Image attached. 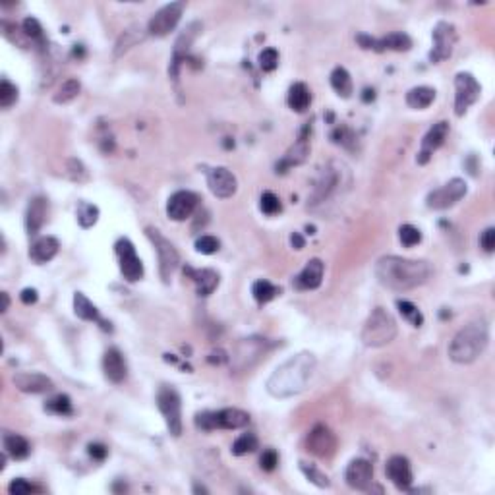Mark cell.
Instances as JSON below:
<instances>
[{
	"mask_svg": "<svg viewBox=\"0 0 495 495\" xmlns=\"http://www.w3.org/2000/svg\"><path fill=\"white\" fill-rule=\"evenodd\" d=\"M433 269L424 260H406L399 255H383L375 263V277L385 289L404 292L430 281Z\"/></svg>",
	"mask_w": 495,
	"mask_h": 495,
	"instance_id": "cell-1",
	"label": "cell"
},
{
	"mask_svg": "<svg viewBox=\"0 0 495 495\" xmlns=\"http://www.w3.org/2000/svg\"><path fill=\"white\" fill-rule=\"evenodd\" d=\"M318 360L311 352H298L283 362L267 379V393L275 399H289L308 389Z\"/></svg>",
	"mask_w": 495,
	"mask_h": 495,
	"instance_id": "cell-2",
	"label": "cell"
},
{
	"mask_svg": "<svg viewBox=\"0 0 495 495\" xmlns=\"http://www.w3.org/2000/svg\"><path fill=\"white\" fill-rule=\"evenodd\" d=\"M488 339V326L484 321H474L455 335L449 345V358L455 364H472L484 354Z\"/></svg>",
	"mask_w": 495,
	"mask_h": 495,
	"instance_id": "cell-3",
	"label": "cell"
},
{
	"mask_svg": "<svg viewBox=\"0 0 495 495\" xmlns=\"http://www.w3.org/2000/svg\"><path fill=\"white\" fill-rule=\"evenodd\" d=\"M396 337V321L389 311L383 308H375L366 323L362 327L360 339L369 348H379L389 345Z\"/></svg>",
	"mask_w": 495,
	"mask_h": 495,
	"instance_id": "cell-4",
	"label": "cell"
},
{
	"mask_svg": "<svg viewBox=\"0 0 495 495\" xmlns=\"http://www.w3.org/2000/svg\"><path fill=\"white\" fill-rule=\"evenodd\" d=\"M269 348H271V345L263 337H246V339H240L234 345L233 352L228 356L230 368L236 374L252 369L267 354Z\"/></svg>",
	"mask_w": 495,
	"mask_h": 495,
	"instance_id": "cell-5",
	"label": "cell"
},
{
	"mask_svg": "<svg viewBox=\"0 0 495 495\" xmlns=\"http://www.w3.org/2000/svg\"><path fill=\"white\" fill-rule=\"evenodd\" d=\"M343 174H347V167L337 161L327 163L323 169H319V174L316 178V184L311 190L310 206H319L326 204L327 199L331 198L335 191L343 186Z\"/></svg>",
	"mask_w": 495,
	"mask_h": 495,
	"instance_id": "cell-6",
	"label": "cell"
},
{
	"mask_svg": "<svg viewBox=\"0 0 495 495\" xmlns=\"http://www.w3.org/2000/svg\"><path fill=\"white\" fill-rule=\"evenodd\" d=\"M250 424V414L240 408H223V411L199 412L196 426L201 430H240Z\"/></svg>",
	"mask_w": 495,
	"mask_h": 495,
	"instance_id": "cell-7",
	"label": "cell"
},
{
	"mask_svg": "<svg viewBox=\"0 0 495 495\" xmlns=\"http://www.w3.org/2000/svg\"><path fill=\"white\" fill-rule=\"evenodd\" d=\"M145 234H148L151 244L155 246L157 257H159V273H161V279H163V283H169L170 277L174 275V271H177L178 265H180V254H178L174 244L170 240H167L163 234H161V230H157L155 227L145 228Z\"/></svg>",
	"mask_w": 495,
	"mask_h": 495,
	"instance_id": "cell-8",
	"label": "cell"
},
{
	"mask_svg": "<svg viewBox=\"0 0 495 495\" xmlns=\"http://www.w3.org/2000/svg\"><path fill=\"white\" fill-rule=\"evenodd\" d=\"M157 404H159V411L167 422L169 432L174 438H178L182 433V401H180L178 391L174 387L163 385L157 393Z\"/></svg>",
	"mask_w": 495,
	"mask_h": 495,
	"instance_id": "cell-9",
	"label": "cell"
},
{
	"mask_svg": "<svg viewBox=\"0 0 495 495\" xmlns=\"http://www.w3.org/2000/svg\"><path fill=\"white\" fill-rule=\"evenodd\" d=\"M455 114L465 116L470 106L480 99L482 87L476 78L468 72H459L455 76Z\"/></svg>",
	"mask_w": 495,
	"mask_h": 495,
	"instance_id": "cell-10",
	"label": "cell"
},
{
	"mask_svg": "<svg viewBox=\"0 0 495 495\" xmlns=\"http://www.w3.org/2000/svg\"><path fill=\"white\" fill-rule=\"evenodd\" d=\"M186 4L184 2H170L167 6H163L159 12L153 14V18L148 23V33L153 37H165L169 35L172 29L177 28L178 21L182 18Z\"/></svg>",
	"mask_w": 495,
	"mask_h": 495,
	"instance_id": "cell-11",
	"label": "cell"
},
{
	"mask_svg": "<svg viewBox=\"0 0 495 495\" xmlns=\"http://www.w3.org/2000/svg\"><path fill=\"white\" fill-rule=\"evenodd\" d=\"M468 186L462 178H453L449 180L445 186H441L438 190H433L430 196H428V207L430 209H449L453 207L455 204H459L460 199L467 196Z\"/></svg>",
	"mask_w": 495,
	"mask_h": 495,
	"instance_id": "cell-12",
	"label": "cell"
},
{
	"mask_svg": "<svg viewBox=\"0 0 495 495\" xmlns=\"http://www.w3.org/2000/svg\"><path fill=\"white\" fill-rule=\"evenodd\" d=\"M433 50L430 52V60L433 64L441 62L453 55L455 45H457V31H455L453 23L449 21H439L438 26L433 28Z\"/></svg>",
	"mask_w": 495,
	"mask_h": 495,
	"instance_id": "cell-13",
	"label": "cell"
},
{
	"mask_svg": "<svg viewBox=\"0 0 495 495\" xmlns=\"http://www.w3.org/2000/svg\"><path fill=\"white\" fill-rule=\"evenodd\" d=\"M306 447L318 459H331L337 453V435L323 424H318L306 439Z\"/></svg>",
	"mask_w": 495,
	"mask_h": 495,
	"instance_id": "cell-14",
	"label": "cell"
},
{
	"mask_svg": "<svg viewBox=\"0 0 495 495\" xmlns=\"http://www.w3.org/2000/svg\"><path fill=\"white\" fill-rule=\"evenodd\" d=\"M114 248H116V255H118L121 271L122 275H124V279L130 281V283L140 281L143 277V263L142 260L138 257V254H135L134 244L128 240V238H121V240L116 242V246Z\"/></svg>",
	"mask_w": 495,
	"mask_h": 495,
	"instance_id": "cell-15",
	"label": "cell"
},
{
	"mask_svg": "<svg viewBox=\"0 0 495 495\" xmlns=\"http://www.w3.org/2000/svg\"><path fill=\"white\" fill-rule=\"evenodd\" d=\"M204 29V26L199 21H191L190 26L178 35L177 43H174V49H172V60H170L169 74L172 79H178V70H180V64L186 60V55L190 50L191 43L196 41V37L199 35V31Z\"/></svg>",
	"mask_w": 495,
	"mask_h": 495,
	"instance_id": "cell-16",
	"label": "cell"
},
{
	"mask_svg": "<svg viewBox=\"0 0 495 495\" xmlns=\"http://www.w3.org/2000/svg\"><path fill=\"white\" fill-rule=\"evenodd\" d=\"M356 41L360 43L362 49L368 50H377V52H383V50H411L412 39L403 31H396V33H389V35L382 37V39H374L369 35H356Z\"/></svg>",
	"mask_w": 495,
	"mask_h": 495,
	"instance_id": "cell-17",
	"label": "cell"
},
{
	"mask_svg": "<svg viewBox=\"0 0 495 495\" xmlns=\"http://www.w3.org/2000/svg\"><path fill=\"white\" fill-rule=\"evenodd\" d=\"M207 186L211 190L213 196H217L221 199L233 198L238 188L236 177L225 167H215L207 172Z\"/></svg>",
	"mask_w": 495,
	"mask_h": 495,
	"instance_id": "cell-18",
	"label": "cell"
},
{
	"mask_svg": "<svg viewBox=\"0 0 495 495\" xmlns=\"http://www.w3.org/2000/svg\"><path fill=\"white\" fill-rule=\"evenodd\" d=\"M198 194L188 190L174 191L169 198V204H167V215L169 219L172 221H186L190 217L191 213L196 211L198 207Z\"/></svg>",
	"mask_w": 495,
	"mask_h": 495,
	"instance_id": "cell-19",
	"label": "cell"
},
{
	"mask_svg": "<svg viewBox=\"0 0 495 495\" xmlns=\"http://www.w3.org/2000/svg\"><path fill=\"white\" fill-rule=\"evenodd\" d=\"M447 134H449V124L443 121L433 124V126L430 128V132H428V134L424 135V140H422V148H420V153H418L416 157L418 165L430 163L433 153H435L447 140Z\"/></svg>",
	"mask_w": 495,
	"mask_h": 495,
	"instance_id": "cell-20",
	"label": "cell"
},
{
	"mask_svg": "<svg viewBox=\"0 0 495 495\" xmlns=\"http://www.w3.org/2000/svg\"><path fill=\"white\" fill-rule=\"evenodd\" d=\"M12 383L16 385V389L21 393H31V395H39V393H47V391L55 389V383L50 377L37 372H18L12 377Z\"/></svg>",
	"mask_w": 495,
	"mask_h": 495,
	"instance_id": "cell-21",
	"label": "cell"
},
{
	"mask_svg": "<svg viewBox=\"0 0 495 495\" xmlns=\"http://www.w3.org/2000/svg\"><path fill=\"white\" fill-rule=\"evenodd\" d=\"M345 480L352 489L368 491L374 482V468L366 459H354L345 472Z\"/></svg>",
	"mask_w": 495,
	"mask_h": 495,
	"instance_id": "cell-22",
	"label": "cell"
},
{
	"mask_svg": "<svg viewBox=\"0 0 495 495\" xmlns=\"http://www.w3.org/2000/svg\"><path fill=\"white\" fill-rule=\"evenodd\" d=\"M323 271H326V265L321 260L313 257L310 262L306 263V267L294 277L292 284L296 287L298 290H313L318 289L321 281H323Z\"/></svg>",
	"mask_w": 495,
	"mask_h": 495,
	"instance_id": "cell-23",
	"label": "cell"
},
{
	"mask_svg": "<svg viewBox=\"0 0 495 495\" xmlns=\"http://www.w3.org/2000/svg\"><path fill=\"white\" fill-rule=\"evenodd\" d=\"M387 476L399 489H408L412 486V468L411 462L403 455H395L387 460Z\"/></svg>",
	"mask_w": 495,
	"mask_h": 495,
	"instance_id": "cell-24",
	"label": "cell"
},
{
	"mask_svg": "<svg viewBox=\"0 0 495 495\" xmlns=\"http://www.w3.org/2000/svg\"><path fill=\"white\" fill-rule=\"evenodd\" d=\"M308 130L310 124L302 130V134L298 138V142L287 151V155L281 159V163H277V172H287L290 167H298L306 161V157L310 153V145H308Z\"/></svg>",
	"mask_w": 495,
	"mask_h": 495,
	"instance_id": "cell-25",
	"label": "cell"
},
{
	"mask_svg": "<svg viewBox=\"0 0 495 495\" xmlns=\"http://www.w3.org/2000/svg\"><path fill=\"white\" fill-rule=\"evenodd\" d=\"M103 372H105L106 379L113 383H122L126 379L128 368L126 360L118 348H109L103 356Z\"/></svg>",
	"mask_w": 495,
	"mask_h": 495,
	"instance_id": "cell-26",
	"label": "cell"
},
{
	"mask_svg": "<svg viewBox=\"0 0 495 495\" xmlns=\"http://www.w3.org/2000/svg\"><path fill=\"white\" fill-rule=\"evenodd\" d=\"M184 275H188L196 284L199 296H209L219 287V273L213 269H191L186 265Z\"/></svg>",
	"mask_w": 495,
	"mask_h": 495,
	"instance_id": "cell-27",
	"label": "cell"
},
{
	"mask_svg": "<svg viewBox=\"0 0 495 495\" xmlns=\"http://www.w3.org/2000/svg\"><path fill=\"white\" fill-rule=\"evenodd\" d=\"M47 213H49V204L45 198H33L29 201L28 211H26V230L29 236L41 230L45 221H47Z\"/></svg>",
	"mask_w": 495,
	"mask_h": 495,
	"instance_id": "cell-28",
	"label": "cell"
},
{
	"mask_svg": "<svg viewBox=\"0 0 495 495\" xmlns=\"http://www.w3.org/2000/svg\"><path fill=\"white\" fill-rule=\"evenodd\" d=\"M74 311H76V316L79 319H84V321H97L105 331H111V323H106V321L101 319L99 310L93 306L91 300L85 296L84 292H76L74 294Z\"/></svg>",
	"mask_w": 495,
	"mask_h": 495,
	"instance_id": "cell-29",
	"label": "cell"
},
{
	"mask_svg": "<svg viewBox=\"0 0 495 495\" xmlns=\"http://www.w3.org/2000/svg\"><path fill=\"white\" fill-rule=\"evenodd\" d=\"M58 248H60V244H58L57 238H52V236H41V238H37V240L31 244V248H29V257L35 263H47L58 254Z\"/></svg>",
	"mask_w": 495,
	"mask_h": 495,
	"instance_id": "cell-30",
	"label": "cell"
},
{
	"mask_svg": "<svg viewBox=\"0 0 495 495\" xmlns=\"http://www.w3.org/2000/svg\"><path fill=\"white\" fill-rule=\"evenodd\" d=\"M2 443H4V451L16 460L26 459V457L31 453V447H29L28 439L21 438L18 433H4Z\"/></svg>",
	"mask_w": 495,
	"mask_h": 495,
	"instance_id": "cell-31",
	"label": "cell"
},
{
	"mask_svg": "<svg viewBox=\"0 0 495 495\" xmlns=\"http://www.w3.org/2000/svg\"><path fill=\"white\" fill-rule=\"evenodd\" d=\"M310 101H311L310 89H308V85L302 84V82H298V84H294L289 89L287 103H289V106L292 109V111H296V113H304L306 109L310 106Z\"/></svg>",
	"mask_w": 495,
	"mask_h": 495,
	"instance_id": "cell-32",
	"label": "cell"
},
{
	"mask_svg": "<svg viewBox=\"0 0 495 495\" xmlns=\"http://www.w3.org/2000/svg\"><path fill=\"white\" fill-rule=\"evenodd\" d=\"M143 37H145V31H143L142 28H138V26L126 29V31L116 39V45H114V58H121L124 52H128L132 47H135L138 43H142Z\"/></svg>",
	"mask_w": 495,
	"mask_h": 495,
	"instance_id": "cell-33",
	"label": "cell"
},
{
	"mask_svg": "<svg viewBox=\"0 0 495 495\" xmlns=\"http://www.w3.org/2000/svg\"><path fill=\"white\" fill-rule=\"evenodd\" d=\"M435 99V89L428 87V85H420V87H412L411 91L406 93V105L411 109H428Z\"/></svg>",
	"mask_w": 495,
	"mask_h": 495,
	"instance_id": "cell-34",
	"label": "cell"
},
{
	"mask_svg": "<svg viewBox=\"0 0 495 495\" xmlns=\"http://www.w3.org/2000/svg\"><path fill=\"white\" fill-rule=\"evenodd\" d=\"M331 85L343 99H348L350 93H352V79H350V74L343 66H337L331 72Z\"/></svg>",
	"mask_w": 495,
	"mask_h": 495,
	"instance_id": "cell-35",
	"label": "cell"
},
{
	"mask_svg": "<svg viewBox=\"0 0 495 495\" xmlns=\"http://www.w3.org/2000/svg\"><path fill=\"white\" fill-rule=\"evenodd\" d=\"M252 294H254V298L260 304H267L273 298H277L281 294V289L275 287L273 283L265 281V279H260V281H255L254 287H252Z\"/></svg>",
	"mask_w": 495,
	"mask_h": 495,
	"instance_id": "cell-36",
	"label": "cell"
},
{
	"mask_svg": "<svg viewBox=\"0 0 495 495\" xmlns=\"http://www.w3.org/2000/svg\"><path fill=\"white\" fill-rule=\"evenodd\" d=\"M79 91H82V84H79L78 79L76 78L66 79V82L60 85V89L55 93L52 101H55L57 105H66V103H70V101L76 99V97L79 95Z\"/></svg>",
	"mask_w": 495,
	"mask_h": 495,
	"instance_id": "cell-37",
	"label": "cell"
},
{
	"mask_svg": "<svg viewBox=\"0 0 495 495\" xmlns=\"http://www.w3.org/2000/svg\"><path fill=\"white\" fill-rule=\"evenodd\" d=\"M76 215H78V223L82 228H91L97 221H99V207L93 206L89 201H79L78 209H76Z\"/></svg>",
	"mask_w": 495,
	"mask_h": 495,
	"instance_id": "cell-38",
	"label": "cell"
},
{
	"mask_svg": "<svg viewBox=\"0 0 495 495\" xmlns=\"http://www.w3.org/2000/svg\"><path fill=\"white\" fill-rule=\"evenodd\" d=\"M257 445H260V441H257V435H255V433L252 432L242 433L240 438L236 439V441L233 443V453L236 455V457L254 453L255 449H257Z\"/></svg>",
	"mask_w": 495,
	"mask_h": 495,
	"instance_id": "cell-39",
	"label": "cell"
},
{
	"mask_svg": "<svg viewBox=\"0 0 495 495\" xmlns=\"http://www.w3.org/2000/svg\"><path fill=\"white\" fill-rule=\"evenodd\" d=\"M45 411L58 414V416H70L72 414V401L68 395H57L45 404Z\"/></svg>",
	"mask_w": 495,
	"mask_h": 495,
	"instance_id": "cell-40",
	"label": "cell"
},
{
	"mask_svg": "<svg viewBox=\"0 0 495 495\" xmlns=\"http://www.w3.org/2000/svg\"><path fill=\"white\" fill-rule=\"evenodd\" d=\"M396 308H399V311L403 313V318L408 319L414 327H420L422 323H424V316L420 313V310H418L416 306L412 304V302L399 300V302H396Z\"/></svg>",
	"mask_w": 495,
	"mask_h": 495,
	"instance_id": "cell-41",
	"label": "cell"
},
{
	"mask_svg": "<svg viewBox=\"0 0 495 495\" xmlns=\"http://www.w3.org/2000/svg\"><path fill=\"white\" fill-rule=\"evenodd\" d=\"M16 101H18V87L4 78L0 82V106L2 109H10Z\"/></svg>",
	"mask_w": 495,
	"mask_h": 495,
	"instance_id": "cell-42",
	"label": "cell"
},
{
	"mask_svg": "<svg viewBox=\"0 0 495 495\" xmlns=\"http://www.w3.org/2000/svg\"><path fill=\"white\" fill-rule=\"evenodd\" d=\"M300 468H302V472L306 474V478L311 482V484H316L318 488H329L331 486V482H329V478H327L321 470H318L316 467H311V465H306V462H300Z\"/></svg>",
	"mask_w": 495,
	"mask_h": 495,
	"instance_id": "cell-43",
	"label": "cell"
},
{
	"mask_svg": "<svg viewBox=\"0 0 495 495\" xmlns=\"http://www.w3.org/2000/svg\"><path fill=\"white\" fill-rule=\"evenodd\" d=\"M399 238L403 242V246L412 248L416 246V244H420L422 233H420L416 227H412V225H403V227L399 228Z\"/></svg>",
	"mask_w": 495,
	"mask_h": 495,
	"instance_id": "cell-44",
	"label": "cell"
},
{
	"mask_svg": "<svg viewBox=\"0 0 495 495\" xmlns=\"http://www.w3.org/2000/svg\"><path fill=\"white\" fill-rule=\"evenodd\" d=\"M331 138H333V142L337 143V145H343V148H348V149H352L354 142H356V135H354L352 130L347 126L337 128V130L331 134Z\"/></svg>",
	"mask_w": 495,
	"mask_h": 495,
	"instance_id": "cell-45",
	"label": "cell"
},
{
	"mask_svg": "<svg viewBox=\"0 0 495 495\" xmlns=\"http://www.w3.org/2000/svg\"><path fill=\"white\" fill-rule=\"evenodd\" d=\"M68 172L74 182H87L89 180V172L85 169V165L79 159H70L68 161Z\"/></svg>",
	"mask_w": 495,
	"mask_h": 495,
	"instance_id": "cell-46",
	"label": "cell"
},
{
	"mask_svg": "<svg viewBox=\"0 0 495 495\" xmlns=\"http://www.w3.org/2000/svg\"><path fill=\"white\" fill-rule=\"evenodd\" d=\"M279 66V52L275 49H265L260 52V68L263 72H273Z\"/></svg>",
	"mask_w": 495,
	"mask_h": 495,
	"instance_id": "cell-47",
	"label": "cell"
},
{
	"mask_svg": "<svg viewBox=\"0 0 495 495\" xmlns=\"http://www.w3.org/2000/svg\"><path fill=\"white\" fill-rule=\"evenodd\" d=\"M260 207H262V211L265 213V215H275V213L281 211V199L277 198L273 191H265L262 196Z\"/></svg>",
	"mask_w": 495,
	"mask_h": 495,
	"instance_id": "cell-48",
	"label": "cell"
},
{
	"mask_svg": "<svg viewBox=\"0 0 495 495\" xmlns=\"http://www.w3.org/2000/svg\"><path fill=\"white\" fill-rule=\"evenodd\" d=\"M219 240L215 236H199L198 240H196V250H198L199 254L211 255L215 252H219Z\"/></svg>",
	"mask_w": 495,
	"mask_h": 495,
	"instance_id": "cell-49",
	"label": "cell"
},
{
	"mask_svg": "<svg viewBox=\"0 0 495 495\" xmlns=\"http://www.w3.org/2000/svg\"><path fill=\"white\" fill-rule=\"evenodd\" d=\"M21 28H23V33H26L29 39H33V41H43V28L35 18H26L23 23H21Z\"/></svg>",
	"mask_w": 495,
	"mask_h": 495,
	"instance_id": "cell-50",
	"label": "cell"
},
{
	"mask_svg": "<svg viewBox=\"0 0 495 495\" xmlns=\"http://www.w3.org/2000/svg\"><path fill=\"white\" fill-rule=\"evenodd\" d=\"M8 491H10L12 495H23V494H31V491H37V488L33 486V484H29V482L23 480V478H18V480L10 482Z\"/></svg>",
	"mask_w": 495,
	"mask_h": 495,
	"instance_id": "cell-51",
	"label": "cell"
},
{
	"mask_svg": "<svg viewBox=\"0 0 495 495\" xmlns=\"http://www.w3.org/2000/svg\"><path fill=\"white\" fill-rule=\"evenodd\" d=\"M277 465H279V455H277L275 449L263 451L262 459H260V467H262L265 472H271V470H275Z\"/></svg>",
	"mask_w": 495,
	"mask_h": 495,
	"instance_id": "cell-52",
	"label": "cell"
},
{
	"mask_svg": "<svg viewBox=\"0 0 495 495\" xmlns=\"http://www.w3.org/2000/svg\"><path fill=\"white\" fill-rule=\"evenodd\" d=\"M480 246L484 248V252L491 254L495 250V228H486L480 236Z\"/></svg>",
	"mask_w": 495,
	"mask_h": 495,
	"instance_id": "cell-53",
	"label": "cell"
},
{
	"mask_svg": "<svg viewBox=\"0 0 495 495\" xmlns=\"http://www.w3.org/2000/svg\"><path fill=\"white\" fill-rule=\"evenodd\" d=\"M87 451H89L93 459L97 460H103L106 457V453H109V449L105 445H101V443H91V445L87 447Z\"/></svg>",
	"mask_w": 495,
	"mask_h": 495,
	"instance_id": "cell-54",
	"label": "cell"
},
{
	"mask_svg": "<svg viewBox=\"0 0 495 495\" xmlns=\"http://www.w3.org/2000/svg\"><path fill=\"white\" fill-rule=\"evenodd\" d=\"M20 298H21V302L23 304H35L37 302V290L35 289H26V290H21V294H20Z\"/></svg>",
	"mask_w": 495,
	"mask_h": 495,
	"instance_id": "cell-55",
	"label": "cell"
},
{
	"mask_svg": "<svg viewBox=\"0 0 495 495\" xmlns=\"http://www.w3.org/2000/svg\"><path fill=\"white\" fill-rule=\"evenodd\" d=\"M290 242H292V246L296 248V250H302L304 248V238L300 236L298 233H294L292 234V238H290Z\"/></svg>",
	"mask_w": 495,
	"mask_h": 495,
	"instance_id": "cell-56",
	"label": "cell"
},
{
	"mask_svg": "<svg viewBox=\"0 0 495 495\" xmlns=\"http://www.w3.org/2000/svg\"><path fill=\"white\" fill-rule=\"evenodd\" d=\"M0 296H2V311H6L10 308V298H8L6 292H2Z\"/></svg>",
	"mask_w": 495,
	"mask_h": 495,
	"instance_id": "cell-57",
	"label": "cell"
},
{
	"mask_svg": "<svg viewBox=\"0 0 495 495\" xmlns=\"http://www.w3.org/2000/svg\"><path fill=\"white\" fill-rule=\"evenodd\" d=\"M374 97H375L374 89H366V91H364V101H366V103L374 101Z\"/></svg>",
	"mask_w": 495,
	"mask_h": 495,
	"instance_id": "cell-58",
	"label": "cell"
}]
</instances>
